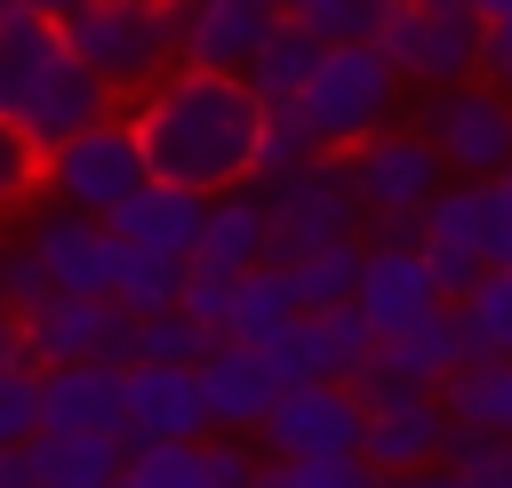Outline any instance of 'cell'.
Listing matches in <instances>:
<instances>
[{
  "label": "cell",
  "mask_w": 512,
  "mask_h": 488,
  "mask_svg": "<svg viewBox=\"0 0 512 488\" xmlns=\"http://www.w3.org/2000/svg\"><path fill=\"white\" fill-rule=\"evenodd\" d=\"M144 168L160 184H192V192H232L256 168V120L264 104L248 96L240 72H200V64H168L144 96L120 104Z\"/></svg>",
  "instance_id": "obj_1"
},
{
  "label": "cell",
  "mask_w": 512,
  "mask_h": 488,
  "mask_svg": "<svg viewBox=\"0 0 512 488\" xmlns=\"http://www.w3.org/2000/svg\"><path fill=\"white\" fill-rule=\"evenodd\" d=\"M400 96H408V80L392 72V56L376 40H344V48H320L312 80L296 88V112L320 136V152H352L360 136L400 120Z\"/></svg>",
  "instance_id": "obj_2"
},
{
  "label": "cell",
  "mask_w": 512,
  "mask_h": 488,
  "mask_svg": "<svg viewBox=\"0 0 512 488\" xmlns=\"http://www.w3.org/2000/svg\"><path fill=\"white\" fill-rule=\"evenodd\" d=\"M64 48L128 104L176 64V8L168 0H88L80 16H64Z\"/></svg>",
  "instance_id": "obj_3"
},
{
  "label": "cell",
  "mask_w": 512,
  "mask_h": 488,
  "mask_svg": "<svg viewBox=\"0 0 512 488\" xmlns=\"http://www.w3.org/2000/svg\"><path fill=\"white\" fill-rule=\"evenodd\" d=\"M256 200H264V232H272L264 256H272V264L304 256V248H320V240H360V192H352L344 152H312V160L264 176Z\"/></svg>",
  "instance_id": "obj_4"
},
{
  "label": "cell",
  "mask_w": 512,
  "mask_h": 488,
  "mask_svg": "<svg viewBox=\"0 0 512 488\" xmlns=\"http://www.w3.org/2000/svg\"><path fill=\"white\" fill-rule=\"evenodd\" d=\"M416 136L440 152L448 176H504L512 168V88L472 72L456 88H424Z\"/></svg>",
  "instance_id": "obj_5"
},
{
  "label": "cell",
  "mask_w": 512,
  "mask_h": 488,
  "mask_svg": "<svg viewBox=\"0 0 512 488\" xmlns=\"http://www.w3.org/2000/svg\"><path fill=\"white\" fill-rule=\"evenodd\" d=\"M144 176L152 168H144V144L128 128V112H104L80 136H64V144L40 152V192L64 200V208H80V216H112Z\"/></svg>",
  "instance_id": "obj_6"
},
{
  "label": "cell",
  "mask_w": 512,
  "mask_h": 488,
  "mask_svg": "<svg viewBox=\"0 0 512 488\" xmlns=\"http://www.w3.org/2000/svg\"><path fill=\"white\" fill-rule=\"evenodd\" d=\"M8 216H16V224H8L0 240H24V248L40 256V272H48V288H64V296H112L120 240H112L104 216H80V208H64V200H48V192L16 200Z\"/></svg>",
  "instance_id": "obj_7"
},
{
  "label": "cell",
  "mask_w": 512,
  "mask_h": 488,
  "mask_svg": "<svg viewBox=\"0 0 512 488\" xmlns=\"http://www.w3.org/2000/svg\"><path fill=\"white\" fill-rule=\"evenodd\" d=\"M376 48L392 56V72L408 88H456V80L480 72V16L464 0L456 8H440V0H392L384 24H376Z\"/></svg>",
  "instance_id": "obj_8"
},
{
  "label": "cell",
  "mask_w": 512,
  "mask_h": 488,
  "mask_svg": "<svg viewBox=\"0 0 512 488\" xmlns=\"http://www.w3.org/2000/svg\"><path fill=\"white\" fill-rule=\"evenodd\" d=\"M16 320H24L32 368H64V360H112V368H128L136 360V312L112 304V296H64L56 288V296H40Z\"/></svg>",
  "instance_id": "obj_9"
},
{
  "label": "cell",
  "mask_w": 512,
  "mask_h": 488,
  "mask_svg": "<svg viewBox=\"0 0 512 488\" xmlns=\"http://www.w3.org/2000/svg\"><path fill=\"white\" fill-rule=\"evenodd\" d=\"M344 168H352V192H360V224H376V216H424V200L448 184L440 152L416 128H400V120L376 128V136H360L344 152Z\"/></svg>",
  "instance_id": "obj_10"
},
{
  "label": "cell",
  "mask_w": 512,
  "mask_h": 488,
  "mask_svg": "<svg viewBox=\"0 0 512 488\" xmlns=\"http://www.w3.org/2000/svg\"><path fill=\"white\" fill-rule=\"evenodd\" d=\"M360 424H368L360 392L336 384V376H312V384H288L272 400V416L256 424V448L280 456V464H296V456H344V448H360Z\"/></svg>",
  "instance_id": "obj_11"
},
{
  "label": "cell",
  "mask_w": 512,
  "mask_h": 488,
  "mask_svg": "<svg viewBox=\"0 0 512 488\" xmlns=\"http://www.w3.org/2000/svg\"><path fill=\"white\" fill-rule=\"evenodd\" d=\"M456 360H464L456 312H448V304H432L424 320H408V328L376 336V352H368V368L352 376V392H360V400H384V392H440V376H448Z\"/></svg>",
  "instance_id": "obj_12"
},
{
  "label": "cell",
  "mask_w": 512,
  "mask_h": 488,
  "mask_svg": "<svg viewBox=\"0 0 512 488\" xmlns=\"http://www.w3.org/2000/svg\"><path fill=\"white\" fill-rule=\"evenodd\" d=\"M176 8V64L200 72H248V56L288 16L280 0H168Z\"/></svg>",
  "instance_id": "obj_13"
},
{
  "label": "cell",
  "mask_w": 512,
  "mask_h": 488,
  "mask_svg": "<svg viewBox=\"0 0 512 488\" xmlns=\"http://www.w3.org/2000/svg\"><path fill=\"white\" fill-rule=\"evenodd\" d=\"M368 408V424H360V456L384 472V480H400V472H424V464H440L448 456V408H440V392H384V400H360Z\"/></svg>",
  "instance_id": "obj_14"
},
{
  "label": "cell",
  "mask_w": 512,
  "mask_h": 488,
  "mask_svg": "<svg viewBox=\"0 0 512 488\" xmlns=\"http://www.w3.org/2000/svg\"><path fill=\"white\" fill-rule=\"evenodd\" d=\"M352 304H360V320H368L376 336H392V328L424 320V312L448 304V296H440V280L424 272V248H416V240H360Z\"/></svg>",
  "instance_id": "obj_15"
},
{
  "label": "cell",
  "mask_w": 512,
  "mask_h": 488,
  "mask_svg": "<svg viewBox=\"0 0 512 488\" xmlns=\"http://www.w3.org/2000/svg\"><path fill=\"white\" fill-rule=\"evenodd\" d=\"M144 440H208L200 368L128 360V424H120V448H144Z\"/></svg>",
  "instance_id": "obj_16"
},
{
  "label": "cell",
  "mask_w": 512,
  "mask_h": 488,
  "mask_svg": "<svg viewBox=\"0 0 512 488\" xmlns=\"http://www.w3.org/2000/svg\"><path fill=\"white\" fill-rule=\"evenodd\" d=\"M128 424V368L112 360H64L40 368V432H112Z\"/></svg>",
  "instance_id": "obj_17"
},
{
  "label": "cell",
  "mask_w": 512,
  "mask_h": 488,
  "mask_svg": "<svg viewBox=\"0 0 512 488\" xmlns=\"http://www.w3.org/2000/svg\"><path fill=\"white\" fill-rule=\"evenodd\" d=\"M104 112H120V96H112V88H104V80H96V72H88L72 48H64V56H56V64L32 80V96H24L8 120H16V128L40 144V152H48V144L80 136V128H88V120H104Z\"/></svg>",
  "instance_id": "obj_18"
},
{
  "label": "cell",
  "mask_w": 512,
  "mask_h": 488,
  "mask_svg": "<svg viewBox=\"0 0 512 488\" xmlns=\"http://www.w3.org/2000/svg\"><path fill=\"white\" fill-rule=\"evenodd\" d=\"M200 400H208V432H240V440H256V424H264L272 400H280V376L256 360V344L216 336L208 360H200Z\"/></svg>",
  "instance_id": "obj_19"
},
{
  "label": "cell",
  "mask_w": 512,
  "mask_h": 488,
  "mask_svg": "<svg viewBox=\"0 0 512 488\" xmlns=\"http://www.w3.org/2000/svg\"><path fill=\"white\" fill-rule=\"evenodd\" d=\"M112 240H136V248H168V256H192V240H200V224H208V192H192V184H160V176H144L112 216Z\"/></svg>",
  "instance_id": "obj_20"
},
{
  "label": "cell",
  "mask_w": 512,
  "mask_h": 488,
  "mask_svg": "<svg viewBox=\"0 0 512 488\" xmlns=\"http://www.w3.org/2000/svg\"><path fill=\"white\" fill-rule=\"evenodd\" d=\"M264 248H272V232H264V200H256V184L208 192V224H200L192 256H200V264H224V272H248V264H264Z\"/></svg>",
  "instance_id": "obj_21"
},
{
  "label": "cell",
  "mask_w": 512,
  "mask_h": 488,
  "mask_svg": "<svg viewBox=\"0 0 512 488\" xmlns=\"http://www.w3.org/2000/svg\"><path fill=\"white\" fill-rule=\"evenodd\" d=\"M440 408H448V424H464V432H504L512 440V360L496 352V360H456L448 376H440Z\"/></svg>",
  "instance_id": "obj_22"
},
{
  "label": "cell",
  "mask_w": 512,
  "mask_h": 488,
  "mask_svg": "<svg viewBox=\"0 0 512 488\" xmlns=\"http://www.w3.org/2000/svg\"><path fill=\"white\" fill-rule=\"evenodd\" d=\"M56 56H64V24H48V16L0 0V120L32 96V80H40Z\"/></svg>",
  "instance_id": "obj_23"
},
{
  "label": "cell",
  "mask_w": 512,
  "mask_h": 488,
  "mask_svg": "<svg viewBox=\"0 0 512 488\" xmlns=\"http://www.w3.org/2000/svg\"><path fill=\"white\" fill-rule=\"evenodd\" d=\"M304 304H296V280H288V264H248L240 280H232V312H224V336L232 344H264L272 328H288Z\"/></svg>",
  "instance_id": "obj_24"
},
{
  "label": "cell",
  "mask_w": 512,
  "mask_h": 488,
  "mask_svg": "<svg viewBox=\"0 0 512 488\" xmlns=\"http://www.w3.org/2000/svg\"><path fill=\"white\" fill-rule=\"evenodd\" d=\"M40 488H112L120 480V440L112 432H32Z\"/></svg>",
  "instance_id": "obj_25"
},
{
  "label": "cell",
  "mask_w": 512,
  "mask_h": 488,
  "mask_svg": "<svg viewBox=\"0 0 512 488\" xmlns=\"http://www.w3.org/2000/svg\"><path fill=\"white\" fill-rule=\"evenodd\" d=\"M456 336H464V360H512V264H488L456 304Z\"/></svg>",
  "instance_id": "obj_26"
},
{
  "label": "cell",
  "mask_w": 512,
  "mask_h": 488,
  "mask_svg": "<svg viewBox=\"0 0 512 488\" xmlns=\"http://www.w3.org/2000/svg\"><path fill=\"white\" fill-rule=\"evenodd\" d=\"M320 48H328V40H312L304 24H288V16H280V24H272V40H264V48L248 56V72H240V80H248V96H256V104H296V88L312 80Z\"/></svg>",
  "instance_id": "obj_27"
},
{
  "label": "cell",
  "mask_w": 512,
  "mask_h": 488,
  "mask_svg": "<svg viewBox=\"0 0 512 488\" xmlns=\"http://www.w3.org/2000/svg\"><path fill=\"white\" fill-rule=\"evenodd\" d=\"M304 328H312L320 376H336V384H352L368 368V352H376V328L360 320V304H320V312H304Z\"/></svg>",
  "instance_id": "obj_28"
},
{
  "label": "cell",
  "mask_w": 512,
  "mask_h": 488,
  "mask_svg": "<svg viewBox=\"0 0 512 488\" xmlns=\"http://www.w3.org/2000/svg\"><path fill=\"white\" fill-rule=\"evenodd\" d=\"M288 280H296V304H304V312H320V304H352L360 240H320V248L288 256Z\"/></svg>",
  "instance_id": "obj_29"
},
{
  "label": "cell",
  "mask_w": 512,
  "mask_h": 488,
  "mask_svg": "<svg viewBox=\"0 0 512 488\" xmlns=\"http://www.w3.org/2000/svg\"><path fill=\"white\" fill-rule=\"evenodd\" d=\"M176 280H184V256L120 240V264H112V304H128V312H160V304H176Z\"/></svg>",
  "instance_id": "obj_30"
},
{
  "label": "cell",
  "mask_w": 512,
  "mask_h": 488,
  "mask_svg": "<svg viewBox=\"0 0 512 488\" xmlns=\"http://www.w3.org/2000/svg\"><path fill=\"white\" fill-rule=\"evenodd\" d=\"M216 344V328H200L184 304H160V312H136V360H160V368H200Z\"/></svg>",
  "instance_id": "obj_31"
},
{
  "label": "cell",
  "mask_w": 512,
  "mask_h": 488,
  "mask_svg": "<svg viewBox=\"0 0 512 488\" xmlns=\"http://www.w3.org/2000/svg\"><path fill=\"white\" fill-rule=\"evenodd\" d=\"M280 8H288V24H304L312 40L344 48V40H376V24H384L392 0H280Z\"/></svg>",
  "instance_id": "obj_32"
},
{
  "label": "cell",
  "mask_w": 512,
  "mask_h": 488,
  "mask_svg": "<svg viewBox=\"0 0 512 488\" xmlns=\"http://www.w3.org/2000/svg\"><path fill=\"white\" fill-rule=\"evenodd\" d=\"M320 152V136L304 128V112L296 104H264V120H256V168H248V184H264V176H280V168H296V160H312Z\"/></svg>",
  "instance_id": "obj_33"
},
{
  "label": "cell",
  "mask_w": 512,
  "mask_h": 488,
  "mask_svg": "<svg viewBox=\"0 0 512 488\" xmlns=\"http://www.w3.org/2000/svg\"><path fill=\"white\" fill-rule=\"evenodd\" d=\"M120 488H200V440H144L120 456Z\"/></svg>",
  "instance_id": "obj_34"
},
{
  "label": "cell",
  "mask_w": 512,
  "mask_h": 488,
  "mask_svg": "<svg viewBox=\"0 0 512 488\" xmlns=\"http://www.w3.org/2000/svg\"><path fill=\"white\" fill-rule=\"evenodd\" d=\"M464 488H512V440L504 432H448V456H440Z\"/></svg>",
  "instance_id": "obj_35"
},
{
  "label": "cell",
  "mask_w": 512,
  "mask_h": 488,
  "mask_svg": "<svg viewBox=\"0 0 512 488\" xmlns=\"http://www.w3.org/2000/svg\"><path fill=\"white\" fill-rule=\"evenodd\" d=\"M40 432V368L32 360H0V448Z\"/></svg>",
  "instance_id": "obj_36"
},
{
  "label": "cell",
  "mask_w": 512,
  "mask_h": 488,
  "mask_svg": "<svg viewBox=\"0 0 512 488\" xmlns=\"http://www.w3.org/2000/svg\"><path fill=\"white\" fill-rule=\"evenodd\" d=\"M232 280L240 272H224V264H200V256H184V280H176V304L200 320V328H216L224 336V312H232Z\"/></svg>",
  "instance_id": "obj_37"
},
{
  "label": "cell",
  "mask_w": 512,
  "mask_h": 488,
  "mask_svg": "<svg viewBox=\"0 0 512 488\" xmlns=\"http://www.w3.org/2000/svg\"><path fill=\"white\" fill-rule=\"evenodd\" d=\"M256 360L280 376V392H288V384H312V376H320V360H312V328H304V312H296L288 328H272V336L256 344Z\"/></svg>",
  "instance_id": "obj_38"
},
{
  "label": "cell",
  "mask_w": 512,
  "mask_h": 488,
  "mask_svg": "<svg viewBox=\"0 0 512 488\" xmlns=\"http://www.w3.org/2000/svg\"><path fill=\"white\" fill-rule=\"evenodd\" d=\"M40 192V144L16 128V120H0V216L16 208V200H32Z\"/></svg>",
  "instance_id": "obj_39"
},
{
  "label": "cell",
  "mask_w": 512,
  "mask_h": 488,
  "mask_svg": "<svg viewBox=\"0 0 512 488\" xmlns=\"http://www.w3.org/2000/svg\"><path fill=\"white\" fill-rule=\"evenodd\" d=\"M288 472H296V488H392L360 448H344V456H296Z\"/></svg>",
  "instance_id": "obj_40"
},
{
  "label": "cell",
  "mask_w": 512,
  "mask_h": 488,
  "mask_svg": "<svg viewBox=\"0 0 512 488\" xmlns=\"http://www.w3.org/2000/svg\"><path fill=\"white\" fill-rule=\"evenodd\" d=\"M40 296H56L48 272H40V256H32L24 240H0V304H8V312H32Z\"/></svg>",
  "instance_id": "obj_41"
},
{
  "label": "cell",
  "mask_w": 512,
  "mask_h": 488,
  "mask_svg": "<svg viewBox=\"0 0 512 488\" xmlns=\"http://www.w3.org/2000/svg\"><path fill=\"white\" fill-rule=\"evenodd\" d=\"M416 248H424V272L440 280V296H448V304L488 272V256H472V248H456V240H416Z\"/></svg>",
  "instance_id": "obj_42"
},
{
  "label": "cell",
  "mask_w": 512,
  "mask_h": 488,
  "mask_svg": "<svg viewBox=\"0 0 512 488\" xmlns=\"http://www.w3.org/2000/svg\"><path fill=\"white\" fill-rule=\"evenodd\" d=\"M480 72H488V80H504V88H512V8H504V16H488V24H480Z\"/></svg>",
  "instance_id": "obj_43"
},
{
  "label": "cell",
  "mask_w": 512,
  "mask_h": 488,
  "mask_svg": "<svg viewBox=\"0 0 512 488\" xmlns=\"http://www.w3.org/2000/svg\"><path fill=\"white\" fill-rule=\"evenodd\" d=\"M0 488H40V456H32V440L0 448Z\"/></svg>",
  "instance_id": "obj_44"
},
{
  "label": "cell",
  "mask_w": 512,
  "mask_h": 488,
  "mask_svg": "<svg viewBox=\"0 0 512 488\" xmlns=\"http://www.w3.org/2000/svg\"><path fill=\"white\" fill-rule=\"evenodd\" d=\"M392 488H464V480H456V472H448V464H424V472H400V480H392Z\"/></svg>",
  "instance_id": "obj_45"
},
{
  "label": "cell",
  "mask_w": 512,
  "mask_h": 488,
  "mask_svg": "<svg viewBox=\"0 0 512 488\" xmlns=\"http://www.w3.org/2000/svg\"><path fill=\"white\" fill-rule=\"evenodd\" d=\"M8 8H32V16H48V24H64V16H80L88 0H8Z\"/></svg>",
  "instance_id": "obj_46"
},
{
  "label": "cell",
  "mask_w": 512,
  "mask_h": 488,
  "mask_svg": "<svg viewBox=\"0 0 512 488\" xmlns=\"http://www.w3.org/2000/svg\"><path fill=\"white\" fill-rule=\"evenodd\" d=\"M504 8H512V0H472V16H480V24H488V16H504Z\"/></svg>",
  "instance_id": "obj_47"
},
{
  "label": "cell",
  "mask_w": 512,
  "mask_h": 488,
  "mask_svg": "<svg viewBox=\"0 0 512 488\" xmlns=\"http://www.w3.org/2000/svg\"><path fill=\"white\" fill-rule=\"evenodd\" d=\"M440 8H456V0H440ZM464 8H472V0H464Z\"/></svg>",
  "instance_id": "obj_48"
},
{
  "label": "cell",
  "mask_w": 512,
  "mask_h": 488,
  "mask_svg": "<svg viewBox=\"0 0 512 488\" xmlns=\"http://www.w3.org/2000/svg\"><path fill=\"white\" fill-rule=\"evenodd\" d=\"M0 312H8V304H0Z\"/></svg>",
  "instance_id": "obj_49"
}]
</instances>
